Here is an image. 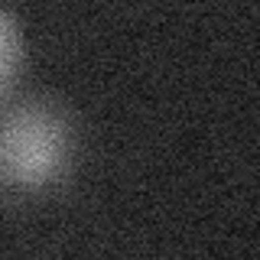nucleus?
I'll return each instance as SVG.
<instances>
[{"label":"nucleus","instance_id":"obj_1","mask_svg":"<svg viewBox=\"0 0 260 260\" xmlns=\"http://www.w3.org/2000/svg\"><path fill=\"white\" fill-rule=\"evenodd\" d=\"M78 156V120L65 101L43 91L0 104V185L29 195L69 176Z\"/></svg>","mask_w":260,"mask_h":260},{"label":"nucleus","instance_id":"obj_2","mask_svg":"<svg viewBox=\"0 0 260 260\" xmlns=\"http://www.w3.org/2000/svg\"><path fill=\"white\" fill-rule=\"evenodd\" d=\"M23 69V32L13 13L0 7V101H7L16 75Z\"/></svg>","mask_w":260,"mask_h":260}]
</instances>
